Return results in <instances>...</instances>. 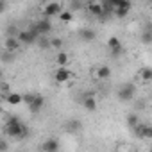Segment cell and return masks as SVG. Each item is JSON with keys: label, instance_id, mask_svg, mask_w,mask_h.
<instances>
[{"label": "cell", "instance_id": "obj_5", "mask_svg": "<svg viewBox=\"0 0 152 152\" xmlns=\"http://www.w3.org/2000/svg\"><path fill=\"white\" fill-rule=\"evenodd\" d=\"M70 77H72V72H70L66 66H64V68H57L56 73H54V81H56L57 84H64V83H68Z\"/></svg>", "mask_w": 152, "mask_h": 152}, {"label": "cell", "instance_id": "obj_13", "mask_svg": "<svg viewBox=\"0 0 152 152\" xmlns=\"http://www.w3.org/2000/svg\"><path fill=\"white\" fill-rule=\"evenodd\" d=\"M95 77H99V79H102V81L109 79V77H111L109 66H100V68H97V70H95Z\"/></svg>", "mask_w": 152, "mask_h": 152}, {"label": "cell", "instance_id": "obj_7", "mask_svg": "<svg viewBox=\"0 0 152 152\" xmlns=\"http://www.w3.org/2000/svg\"><path fill=\"white\" fill-rule=\"evenodd\" d=\"M132 129H134L136 136H140V138H145V140L152 138V129H150L148 125H145V124H138V125L132 127Z\"/></svg>", "mask_w": 152, "mask_h": 152}, {"label": "cell", "instance_id": "obj_18", "mask_svg": "<svg viewBox=\"0 0 152 152\" xmlns=\"http://www.w3.org/2000/svg\"><path fill=\"white\" fill-rule=\"evenodd\" d=\"M140 75H141V79H143L145 83H148V81L152 79V70H150L148 66H145V68L140 70Z\"/></svg>", "mask_w": 152, "mask_h": 152}, {"label": "cell", "instance_id": "obj_10", "mask_svg": "<svg viewBox=\"0 0 152 152\" xmlns=\"http://www.w3.org/2000/svg\"><path fill=\"white\" fill-rule=\"evenodd\" d=\"M79 36H81V39H83V41H86V43H90V41H93V39L97 38V34H95V31H93V29H81Z\"/></svg>", "mask_w": 152, "mask_h": 152}, {"label": "cell", "instance_id": "obj_20", "mask_svg": "<svg viewBox=\"0 0 152 152\" xmlns=\"http://www.w3.org/2000/svg\"><path fill=\"white\" fill-rule=\"evenodd\" d=\"M72 18H73L72 11H61L59 13V20L61 22H72Z\"/></svg>", "mask_w": 152, "mask_h": 152}, {"label": "cell", "instance_id": "obj_27", "mask_svg": "<svg viewBox=\"0 0 152 152\" xmlns=\"http://www.w3.org/2000/svg\"><path fill=\"white\" fill-rule=\"evenodd\" d=\"M6 9H7V4L4 2V0H0V15H2V13H4Z\"/></svg>", "mask_w": 152, "mask_h": 152}, {"label": "cell", "instance_id": "obj_8", "mask_svg": "<svg viewBox=\"0 0 152 152\" xmlns=\"http://www.w3.org/2000/svg\"><path fill=\"white\" fill-rule=\"evenodd\" d=\"M43 104H45L43 97H41V95H36V97H34V100H32V102H31V106H29V111H31V113H34V115H38V113L41 111Z\"/></svg>", "mask_w": 152, "mask_h": 152}, {"label": "cell", "instance_id": "obj_4", "mask_svg": "<svg viewBox=\"0 0 152 152\" xmlns=\"http://www.w3.org/2000/svg\"><path fill=\"white\" fill-rule=\"evenodd\" d=\"M63 11V6L59 4V2H48V4H45L43 6V15H45V18H52V16H59V13Z\"/></svg>", "mask_w": 152, "mask_h": 152}, {"label": "cell", "instance_id": "obj_23", "mask_svg": "<svg viewBox=\"0 0 152 152\" xmlns=\"http://www.w3.org/2000/svg\"><path fill=\"white\" fill-rule=\"evenodd\" d=\"M48 45H50V47H54V48H59V47L63 45V41H61L59 38H52V39L48 41Z\"/></svg>", "mask_w": 152, "mask_h": 152}, {"label": "cell", "instance_id": "obj_11", "mask_svg": "<svg viewBox=\"0 0 152 152\" xmlns=\"http://www.w3.org/2000/svg\"><path fill=\"white\" fill-rule=\"evenodd\" d=\"M83 106H84L86 111H95V109H97V100H95V97H93V95H86L84 100H83Z\"/></svg>", "mask_w": 152, "mask_h": 152}, {"label": "cell", "instance_id": "obj_25", "mask_svg": "<svg viewBox=\"0 0 152 152\" xmlns=\"http://www.w3.org/2000/svg\"><path fill=\"white\" fill-rule=\"evenodd\" d=\"M9 150V143L6 140H0V152H7Z\"/></svg>", "mask_w": 152, "mask_h": 152}, {"label": "cell", "instance_id": "obj_12", "mask_svg": "<svg viewBox=\"0 0 152 152\" xmlns=\"http://www.w3.org/2000/svg\"><path fill=\"white\" fill-rule=\"evenodd\" d=\"M88 9H90L91 15H95L99 18H104V15H102V4L100 2H90L88 4Z\"/></svg>", "mask_w": 152, "mask_h": 152}, {"label": "cell", "instance_id": "obj_17", "mask_svg": "<svg viewBox=\"0 0 152 152\" xmlns=\"http://www.w3.org/2000/svg\"><path fill=\"white\" fill-rule=\"evenodd\" d=\"M18 47H20V41L16 38H7L6 39V48L7 50H16Z\"/></svg>", "mask_w": 152, "mask_h": 152}, {"label": "cell", "instance_id": "obj_16", "mask_svg": "<svg viewBox=\"0 0 152 152\" xmlns=\"http://www.w3.org/2000/svg\"><path fill=\"white\" fill-rule=\"evenodd\" d=\"M56 61H57V64H59V68H64L66 64H68V61H70V57H68V54L66 52H61L57 57H56Z\"/></svg>", "mask_w": 152, "mask_h": 152}, {"label": "cell", "instance_id": "obj_21", "mask_svg": "<svg viewBox=\"0 0 152 152\" xmlns=\"http://www.w3.org/2000/svg\"><path fill=\"white\" fill-rule=\"evenodd\" d=\"M127 124H129V127H136V125L140 124V120H138V115H129V118H127Z\"/></svg>", "mask_w": 152, "mask_h": 152}, {"label": "cell", "instance_id": "obj_26", "mask_svg": "<svg viewBox=\"0 0 152 152\" xmlns=\"http://www.w3.org/2000/svg\"><path fill=\"white\" fill-rule=\"evenodd\" d=\"M150 39H152V36H150V32L147 31V32L143 34V43H145V45H148V43H150Z\"/></svg>", "mask_w": 152, "mask_h": 152}, {"label": "cell", "instance_id": "obj_15", "mask_svg": "<svg viewBox=\"0 0 152 152\" xmlns=\"http://www.w3.org/2000/svg\"><path fill=\"white\" fill-rule=\"evenodd\" d=\"M81 127H83L81 120H70V122L66 124V129H68L70 132H75V131H79Z\"/></svg>", "mask_w": 152, "mask_h": 152}, {"label": "cell", "instance_id": "obj_22", "mask_svg": "<svg viewBox=\"0 0 152 152\" xmlns=\"http://www.w3.org/2000/svg\"><path fill=\"white\" fill-rule=\"evenodd\" d=\"M34 97H36L34 93H25V95H22V102H25L27 106H31V102L34 100Z\"/></svg>", "mask_w": 152, "mask_h": 152}, {"label": "cell", "instance_id": "obj_19", "mask_svg": "<svg viewBox=\"0 0 152 152\" xmlns=\"http://www.w3.org/2000/svg\"><path fill=\"white\" fill-rule=\"evenodd\" d=\"M122 43H120V39L116 38V36H111L109 39H107V47H109V50H113V48H116V47H120Z\"/></svg>", "mask_w": 152, "mask_h": 152}, {"label": "cell", "instance_id": "obj_3", "mask_svg": "<svg viewBox=\"0 0 152 152\" xmlns=\"http://www.w3.org/2000/svg\"><path fill=\"white\" fill-rule=\"evenodd\" d=\"M38 34L32 31V29H23L22 32H18V36H16V39L20 41V43H23V45H32V43H36L38 41Z\"/></svg>", "mask_w": 152, "mask_h": 152}, {"label": "cell", "instance_id": "obj_24", "mask_svg": "<svg viewBox=\"0 0 152 152\" xmlns=\"http://www.w3.org/2000/svg\"><path fill=\"white\" fill-rule=\"evenodd\" d=\"M122 54H124V45H120V47H116V48L111 50V56H113V57H118V56H122Z\"/></svg>", "mask_w": 152, "mask_h": 152}, {"label": "cell", "instance_id": "obj_2", "mask_svg": "<svg viewBox=\"0 0 152 152\" xmlns=\"http://www.w3.org/2000/svg\"><path fill=\"white\" fill-rule=\"evenodd\" d=\"M31 29H32L38 36H45V34H48V32L52 31V22H50L48 18H39Z\"/></svg>", "mask_w": 152, "mask_h": 152}, {"label": "cell", "instance_id": "obj_1", "mask_svg": "<svg viewBox=\"0 0 152 152\" xmlns=\"http://www.w3.org/2000/svg\"><path fill=\"white\" fill-rule=\"evenodd\" d=\"M4 132H6V136L15 138V140H23V138H27V134H29L27 127L22 124V120H20L18 116H9V118H7L6 127H4Z\"/></svg>", "mask_w": 152, "mask_h": 152}, {"label": "cell", "instance_id": "obj_9", "mask_svg": "<svg viewBox=\"0 0 152 152\" xmlns=\"http://www.w3.org/2000/svg\"><path fill=\"white\" fill-rule=\"evenodd\" d=\"M43 152H59V141L56 138H48L43 143Z\"/></svg>", "mask_w": 152, "mask_h": 152}, {"label": "cell", "instance_id": "obj_14", "mask_svg": "<svg viewBox=\"0 0 152 152\" xmlns=\"http://www.w3.org/2000/svg\"><path fill=\"white\" fill-rule=\"evenodd\" d=\"M6 100H7L11 106H18V104L22 102V95H20V93H15V91H9V93L6 95Z\"/></svg>", "mask_w": 152, "mask_h": 152}, {"label": "cell", "instance_id": "obj_6", "mask_svg": "<svg viewBox=\"0 0 152 152\" xmlns=\"http://www.w3.org/2000/svg\"><path fill=\"white\" fill-rule=\"evenodd\" d=\"M134 93H136V88H134L132 84H125V86L120 88L118 97H120V100H125V102H127V100H132Z\"/></svg>", "mask_w": 152, "mask_h": 152}]
</instances>
